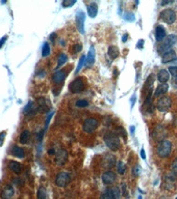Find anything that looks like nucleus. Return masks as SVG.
<instances>
[{"label":"nucleus","mask_w":177,"mask_h":199,"mask_svg":"<svg viewBox=\"0 0 177 199\" xmlns=\"http://www.w3.org/2000/svg\"><path fill=\"white\" fill-rule=\"evenodd\" d=\"M104 143L109 147L111 151H116L120 148L121 146V142H120V138L118 137L117 134L112 133V132H107L103 137Z\"/></svg>","instance_id":"f257e3e1"},{"label":"nucleus","mask_w":177,"mask_h":199,"mask_svg":"<svg viewBox=\"0 0 177 199\" xmlns=\"http://www.w3.org/2000/svg\"><path fill=\"white\" fill-rule=\"evenodd\" d=\"M172 142L164 139L156 147V154L160 158H168L172 152Z\"/></svg>","instance_id":"f03ea898"},{"label":"nucleus","mask_w":177,"mask_h":199,"mask_svg":"<svg viewBox=\"0 0 177 199\" xmlns=\"http://www.w3.org/2000/svg\"><path fill=\"white\" fill-rule=\"evenodd\" d=\"M177 43V35L170 34L165 37V40L161 42V44L158 46V52L165 53L167 51L171 50L172 47Z\"/></svg>","instance_id":"7ed1b4c3"},{"label":"nucleus","mask_w":177,"mask_h":199,"mask_svg":"<svg viewBox=\"0 0 177 199\" xmlns=\"http://www.w3.org/2000/svg\"><path fill=\"white\" fill-rule=\"evenodd\" d=\"M99 126V121L97 118L95 117H89L86 118L83 123V130L84 133L92 134L97 130V128Z\"/></svg>","instance_id":"20e7f679"},{"label":"nucleus","mask_w":177,"mask_h":199,"mask_svg":"<svg viewBox=\"0 0 177 199\" xmlns=\"http://www.w3.org/2000/svg\"><path fill=\"white\" fill-rule=\"evenodd\" d=\"M176 18V12L172 9H166L164 11H161L160 14V19L169 25H172L173 23H175Z\"/></svg>","instance_id":"39448f33"},{"label":"nucleus","mask_w":177,"mask_h":199,"mask_svg":"<svg viewBox=\"0 0 177 199\" xmlns=\"http://www.w3.org/2000/svg\"><path fill=\"white\" fill-rule=\"evenodd\" d=\"M121 191L118 187H109L100 195V199H120Z\"/></svg>","instance_id":"423d86ee"},{"label":"nucleus","mask_w":177,"mask_h":199,"mask_svg":"<svg viewBox=\"0 0 177 199\" xmlns=\"http://www.w3.org/2000/svg\"><path fill=\"white\" fill-rule=\"evenodd\" d=\"M86 88V83H84L83 78H76L74 79L69 85V90L72 94H80Z\"/></svg>","instance_id":"0eeeda50"},{"label":"nucleus","mask_w":177,"mask_h":199,"mask_svg":"<svg viewBox=\"0 0 177 199\" xmlns=\"http://www.w3.org/2000/svg\"><path fill=\"white\" fill-rule=\"evenodd\" d=\"M172 106V100L169 97H160L156 103V109L160 112H168Z\"/></svg>","instance_id":"6e6552de"},{"label":"nucleus","mask_w":177,"mask_h":199,"mask_svg":"<svg viewBox=\"0 0 177 199\" xmlns=\"http://www.w3.org/2000/svg\"><path fill=\"white\" fill-rule=\"evenodd\" d=\"M71 176L68 172H60L55 177V185L60 188H65L70 183Z\"/></svg>","instance_id":"1a4fd4ad"},{"label":"nucleus","mask_w":177,"mask_h":199,"mask_svg":"<svg viewBox=\"0 0 177 199\" xmlns=\"http://www.w3.org/2000/svg\"><path fill=\"white\" fill-rule=\"evenodd\" d=\"M102 183H104L105 186H112L114 185V183L116 182L117 179V174L112 170H107L105 171L101 176Z\"/></svg>","instance_id":"9d476101"},{"label":"nucleus","mask_w":177,"mask_h":199,"mask_svg":"<svg viewBox=\"0 0 177 199\" xmlns=\"http://www.w3.org/2000/svg\"><path fill=\"white\" fill-rule=\"evenodd\" d=\"M84 21H86V14L83 11H78L76 12V18H75V22H76V26H77L78 31L81 34H84Z\"/></svg>","instance_id":"9b49d317"},{"label":"nucleus","mask_w":177,"mask_h":199,"mask_svg":"<svg viewBox=\"0 0 177 199\" xmlns=\"http://www.w3.org/2000/svg\"><path fill=\"white\" fill-rule=\"evenodd\" d=\"M68 160V152L65 148H60L55 152V163L58 166H63Z\"/></svg>","instance_id":"f8f14e48"},{"label":"nucleus","mask_w":177,"mask_h":199,"mask_svg":"<svg viewBox=\"0 0 177 199\" xmlns=\"http://www.w3.org/2000/svg\"><path fill=\"white\" fill-rule=\"evenodd\" d=\"M15 195V189L12 185H6L0 193L1 199H12Z\"/></svg>","instance_id":"ddd939ff"},{"label":"nucleus","mask_w":177,"mask_h":199,"mask_svg":"<svg viewBox=\"0 0 177 199\" xmlns=\"http://www.w3.org/2000/svg\"><path fill=\"white\" fill-rule=\"evenodd\" d=\"M102 165H103L104 168L111 169L112 167H114L116 165V157L114 155L106 154L103 159H102Z\"/></svg>","instance_id":"4468645a"},{"label":"nucleus","mask_w":177,"mask_h":199,"mask_svg":"<svg viewBox=\"0 0 177 199\" xmlns=\"http://www.w3.org/2000/svg\"><path fill=\"white\" fill-rule=\"evenodd\" d=\"M67 74H68V72L65 69H58L52 75V81L54 82V84H61L66 79Z\"/></svg>","instance_id":"2eb2a0df"},{"label":"nucleus","mask_w":177,"mask_h":199,"mask_svg":"<svg viewBox=\"0 0 177 199\" xmlns=\"http://www.w3.org/2000/svg\"><path fill=\"white\" fill-rule=\"evenodd\" d=\"M177 58L176 56V52L171 49V50L167 51L163 54V58H161V62L163 63H169V62H173L174 60Z\"/></svg>","instance_id":"dca6fc26"},{"label":"nucleus","mask_w":177,"mask_h":199,"mask_svg":"<svg viewBox=\"0 0 177 199\" xmlns=\"http://www.w3.org/2000/svg\"><path fill=\"white\" fill-rule=\"evenodd\" d=\"M168 89H169V85L168 84H167V83H160L157 87H156V89L154 90V97H156V98L164 97V95L167 94Z\"/></svg>","instance_id":"f3484780"},{"label":"nucleus","mask_w":177,"mask_h":199,"mask_svg":"<svg viewBox=\"0 0 177 199\" xmlns=\"http://www.w3.org/2000/svg\"><path fill=\"white\" fill-rule=\"evenodd\" d=\"M37 111L40 113H46L48 110H49V107L47 105V100L43 99V98H40V99L37 100Z\"/></svg>","instance_id":"a211bd4d"},{"label":"nucleus","mask_w":177,"mask_h":199,"mask_svg":"<svg viewBox=\"0 0 177 199\" xmlns=\"http://www.w3.org/2000/svg\"><path fill=\"white\" fill-rule=\"evenodd\" d=\"M95 60H96V52H95V49L94 47L92 46L90 48L89 52H88V55L86 57V64L87 66H91L92 64L95 63Z\"/></svg>","instance_id":"6ab92c4d"},{"label":"nucleus","mask_w":177,"mask_h":199,"mask_svg":"<svg viewBox=\"0 0 177 199\" xmlns=\"http://www.w3.org/2000/svg\"><path fill=\"white\" fill-rule=\"evenodd\" d=\"M154 34H155V40L157 41V42H163V41L165 40V37H167V35H166V29L163 26L158 25V26L155 28V33H154Z\"/></svg>","instance_id":"aec40b11"},{"label":"nucleus","mask_w":177,"mask_h":199,"mask_svg":"<svg viewBox=\"0 0 177 199\" xmlns=\"http://www.w3.org/2000/svg\"><path fill=\"white\" fill-rule=\"evenodd\" d=\"M11 155L16 158H19V159H24L25 158V151L22 147H19L17 145L13 146L11 148Z\"/></svg>","instance_id":"412c9836"},{"label":"nucleus","mask_w":177,"mask_h":199,"mask_svg":"<svg viewBox=\"0 0 177 199\" xmlns=\"http://www.w3.org/2000/svg\"><path fill=\"white\" fill-rule=\"evenodd\" d=\"M7 166H9V169L11 171L16 173V174H20L22 171V165L17 161H9Z\"/></svg>","instance_id":"4be33fe9"},{"label":"nucleus","mask_w":177,"mask_h":199,"mask_svg":"<svg viewBox=\"0 0 177 199\" xmlns=\"http://www.w3.org/2000/svg\"><path fill=\"white\" fill-rule=\"evenodd\" d=\"M87 12H88V15L90 18H95L98 14V5L95 2H92L90 3L88 6H87Z\"/></svg>","instance_id":"5701e85b"},{"label":"nucleus","mask_w":177,"mask_h":199,"mask_svg":"<svg viewBox=\"0 0 177 199\" xmlns=\"http://www.w3.org/2000/svg\"><path fill=\"white\" fill-rule=\"evenodd\" d=\"M169 78H170V74L167 69H160L157 73V80L160 83H166Z\"/></svg>","instance_id":"b1692460"},{"label":"nucleus","mask_w":177,"mask_h":199,"mask_svg":"<svg viewBox=\"0 0 177 199\" xmlns=\"http://www.w3.org/2000/svg\"><path fill=\"white\" fill-rule=\"evenodd\" d=\"M23 113H24L25 115L27 116H30V115H35V106H33V102L31 101H29V102L27 103V105L24 107V109H23Z\"/></svg>","instance_id":"393cba45"},{"label":"nucleus","mask_w":177,"mask_h":199,"mask_svg":"<svg viewBox=\"0 0 177 199\" xmlns=\"http://www.w3.org/2000/svg\"><path fill=\"white\" fill-rule=\"evenodd\" d=\"M119 49H118L116 46H109V49H107V55L109 56L111 59H116L118 56H119Z\"/></svg>","instance_id":"a878e982"},{"label":"nucleus","mask_w":177,"mask_h":199,"mask_svg":"<svg viewBox=\"0 0 177 199\" xmlns=\"http://www.w3.org/2000/svg\"><path fill=\"white\" fill-rule=\"evenodd\" d=\"M29 138H30V133L29 131L27 130H24L20 134V137H19V142L22 144H26L28 141H29Z\"/></svg>","instance_id":"bb28decb"},{"label":"nucleus","mask_w":177,"mask_h":199,"mask_svg":"<svg viewBox=\"0 0 177 199\" xmlns=\"http://www.w3.org/2000/svg\"><path fill=\"white\" fill-rule=\"evenodd\" d=\"M67 60H68V56L65 53H61L57 57V66H56V69H61L67 62Z\"/></svg>","instance_id":"cd10ccee"},{"label":"nucleus","mask_w":177,"mask_h":199,"mask_svg":"<svg viewBox=\"0 0 177 199\" xmlns=\"http://www.w3.org/2000/svg\"><path fill=\"white\" fill-rule=\"evenodd\" d=\"M37 199H47V192H46L45 187H43V186H40L38 188Z\"/></svg>","instance_id":"c85d7f7f"},{"label":"nucleus","mask_w":177,"mask_h":199,"mask_svg":"<svg viewBox=\"0 0 177 199\" xmlns=\"http://www.w3.org/2000/svg\"><path fill=\"white\" fill-rule=\"evenodd\" d=\"M117 172L121 175L125 174V172H126V166H125V164L122 161L117 162Z\"/></svg>","instance_id":"c756f323"},{"label":"nucleus","mask_w":177,"mask_h":199,"mask_svg":"<svg viewBox=\"0 0 177 199\" xmlns=\"http://www.w3.org/2000/svg\"><path fill=\"white\" fill-rule=\"evenodd\" d=\"M49 54H50V46L49 44L46 42L44 43L42 48V57H47V56H49Z\"/></svg>","instance_id":"7c9ffc66"},{"label":"nucleus","mask_w":177,"mask_h":199,"mask_svg":"<svg viewBox=\"0 0 177 199\" xmlns=\"http://www.w3.org/2000/svg\"><path fill=\"white\" fill-rule=\"evenodd\" d=\"M86 57H87L86 55H83L80 57V59H79L78 64H77V68H76V69H75V74H78L79 72H80V69H83V64H84V62H86Z\"/></svg>","instance_id":"2f4dec72"},{"label":"nucleus","mask_w":177,"mask_h":199,"mask_svg":"<svg viewBox=\"0 0 177 199\" xmlns=\"http://www.w3.org/2000/svg\"><path fill=\"white\" fill-rule=\"evenodd\" d=\"M75 105L77 108H86L89 106V102L87 100H78Z\"/></svg>","instance_id":"473e14b6"},{"label":"nucleus","mask_w":177,"mask_h":199,"mask_svg":"<svg viewBox=\"0 0 177 199\" xmlns=\"http://www.w3.org/2000/svg\"><path fill=\"white\" fill-rule=\"evenodd\" d=\"M81 48H83V46H81L80 44H75V45H73L72 47H71V52L73 54H77L81 51Z\"/></svg>","instance_id":"72a5a7b5"},{"label":"nucleus","mask_w":177,"mask_h":199,"mask_svg":"<svg viewBox=\"0 0 177 199\" xmlns=\"http://www.w3.org/2000/svg\"><path fill=\"white\" fill-rule=\"evenodd\" d=\"M75 3H76L75 0H73V1L72 0H64L61 5H63L64 7H70V6H73Z\"/></svg>","instance_id":"f704fd0d"},{"label":"nucleus","mask_w":177,"mask_h":199,"mask_svg":"<svg viewBox=\"0 0 177 199\" xmlns=\"http://www.w3.org/2000/svg\"><path fill=\"white\" fill-rule=\"evenodd\" d=\"M124 19L128 22H133L135 20V18L132 12H126V14L124 15Z\"/></svg>","instance_id":"c9c22d12"},{"label":"nucleus","mask_w":177,"mask_h":199,"mask_svg":"<svg viewBox=\"0 0 177 199\" xmlns=\"http://www.w3.org/2000/svg\"><path fill=\"white\" fill-rule=\"evenodd\" d=\"M54 111L53 112H51L50 114H48V117H47V119H46V121H45V128H44V132L47 130L48 129V126H49V123H50V120H51V118H52V116L54 115Z\"/></svg>","instance_id":"e433bc0d"},{"label":"nucleus","mask_w":177,"mask_h":199,"mask_svg":"<svg viewBox=\"0 0 177 199\" xmlns=\"http://www.w3.org/2000/svg\"><path fill=\"white\" fill-rule=\"evenodd\" d=\"M168 72H169V74H170V75H172L173 77L177 78V66H170Z\"/></svg>","instance_id":"4c0bfd02"},{"label":"nucleus","mask_w":177,"mask_h":199,"mask_svg":"<svg viewBox=\"0 0 177 199\" xmlns=\"http://www.w3.org/2000/svg\"><path fill=\"white\" fill-rule=\"evenodd\" d=\"M171 169H172V171H173L174 174H176L177 175V158L175 160L173 161V163H172V167H171Z\"/></svg>","instance_id":"58836bf2"},{"label":"nucleus","mask_w":177,"mask_h":199,"mask_svg":"<svg viewBox=\"0 0 177 199\" xmlns=\"http://www.w3.org/2000/svg\"><path fill=\"white\" fill-rule=\"evenodd\" d=\"M117 131L119 132V134H120V135H121V136L123 135V137H124V139H126V132H125V130L122 128V126H118Z\"/></svg>","instance_id":"ea45409f"},{"label":"nucleus","mask_w":177,"mask_h":199,"mask_svg":"<svg viewBox=\"0 0 177 199\" xmlns=\"http://www.w3.org/2000/svg\"><path fill=\"white\" fill-rule=\"evenodd\" d=\"M144 40H138L137 44V48L138 49H143L144 48Z\"/></svg>","instance_id":"a19ab883"},{"label":"nucleus","mask_w":177,"mask_h":199,"mask_svg":"<svg viewBox=\"0 0 177 199\" xmlns=\"http://www.w3.org/2000/svg\"><path fill=\"white\" fill-rule=\"evenodd\" d=\"M140 172H141V167H140V165H137L135 168V170H133V174L138 175V174H140Z\"/></svg>","instance_id":"79ce46f5"},{"label":"nucleus","mask_w":177,"mask_h":199,"mask_svg":"<svg viewBox=\"0 0 177 199\" xmlns=\"http://www.w3.org/2000/svg\"><path fill=\"white\" fill-rule=\"evenodd\" d=\"M6 40H7V37L6 35V37H2L1 38H0V49L2 48V46L6 44Z\"/></svg>","instance_id":"37998d69"},{"label":"nucleus","mask_w":177,"mask_h":199,"mask_svg":"<svg viewBox=\"0 0 177 199\" xmlns=\"http://www.w3.org/2000/svg\"><path fill=\"white\" fill-rule=\"evenodd\" d=\"M6 132H1V134H0V146L2 145V143H3V140H4V137H6Z\"/></svg>","instance_id":"c03bdc74"},{"label":"nucleus","mask_w":177,"mask_h":199,"mask_svg":"<svg viewBox=\"0 0 177 199\" xmlns=\"http://www.w3.org/2000/svg\"><path fill=\"white\" fill-rule=\"evenodd\" d=\"M141 158H142L143 160L146 159V155H145V149L144 148L141 149Z\"/></svg>","instance_id":"a18cd8bd"},{"label":"nucleus","mask_w":177,"mask_h":199,"mask_svg":"<svg viewBox=\"0 0 177 199\" xmlns=\"http://www.w3.org/2000/svg\"><path fill=\"white\" fill-rule=\"evenodd\" d=\"M170 3H173V0H170V1H161V5L163 6H165L167 5V4H170Z\"/></svg>","instance_id":"49530a36"},{"label":"nucleus","mask_w":177,"mask_h":199,"mask_svg":"<svg viewBox=\"0 0 177 199\" xmlns=\"http://www.w3.org/2000/svg\"><path fill=\"white\" fill-rule=\"evenodd\" d=\"M135 99H137V95H135V94L132 95V98H131V107H133V105H135Z\"/></svg>","instance_id":"de8ad7c7"},{"label":"nucleus","mask_w":177,"mask_h":199,"mask_svg":"<svg viewBox=\"0 0 177 199\" xmlns=\"http://www.w3.org/2000/svg\"><path fill=\"white\" fill-rule=\"evenodd\" d=\"M127 38H128V34H127V33H125V34L122 37V42H123V43H126Z\"/></svg>","instance_id":"09e8293b"},{"label":"nucleus","mask_w":177,"mask_h":199,"mask_svg":"<svg viewBox=\"0 0 177 199\" xmlns=\"http://www.w3.org/2000/svg\"><path fill=\"white\" fill-rule=\"evenodd\" d=\"M55 37H56V33H52V34L50 35V37H49V38H50V41H52V42H53Z\"/></svg>","instance_id":"8fccbe9b"},{"label":"nucleus","mask_w":177,"mask_h":199,"mask_svg":"<svg viewBox=\"0 0 177 199\" xmlns=\"http://www.w3.org/2000/svg\"><path fill=\"white\" fill-rule=\"evenodd\" d=\"M48 152H49V155H55V152H56V151H55V149H54V148H50V149H49V151H48Z\"/></svg>","instance_id":"3c124183"},{"label":"nucleus","mask_w":177,"mask_h":199,"mask_svg":"<svg viewBox=\"0 0 177 199\" xmlns=\"http://www.w3.org/2000/svg\"><path fill=\"white\" fill-rule=\"evenodd\" d=\"M135 126H130V133H131V135H133V134H135Z\"/></svg>","instance_id":"603ef678"},{"label":"nucleus","mask_w":177,"mask_h":199,"mask_svg":"<svg viewBox=\"0 0 177 199\" xmlns=\"http://www.w3.org/2000/svg\"><path fill=\"white\" fill-rule=\"evenodd\" d=\"M171 63L173 64V66H177V58L173 61V62H171Z\"/></svg>","instance_id":"864d4df0"},{"label":"nucleus","mask_w":177,"mask_h":199,"mask_svg":"<svg viewBox=\"0 0 177 199\" xmlns=\"http://www.w3.org/2000/svg\"><path fill=\"white\" fill-rule=\"evenodd\" d=\"M175 82H176V85H177V79H176V81H175Z\"/></svg>","instance_id":"5fc2aeb1"},{"label":"nucleus","mask_w":177,"mask_h":199,"mask_svg":"<svg viewBox=\"0 0 177 199\" xmlns=\"http://www.w3.org/2000/svg\"><path fill=\"white\" fill-rule=\"evenodd\" d=\"M176 199H177V198H176Z\"/></svg>","instance_id":"6e6d98bb"}]
</instances>
